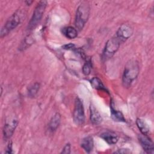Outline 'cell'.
Returning a JSON list of instances; mask_svg holds the SVG:
<instances>
[{"mask_svg": "<svg viewBox=\"0 0 154 154\" xmlns=\"http://www.w3.org/2000/svg\"><path fill=\"white\" fill-rule=\"evenodd\" d=\"M140 69L138 63L135 60H130L125 66L123 75L122 84L124 87L129 88L132 82L139 74Z\"/></svg>", "mask_w": 154, "mask_h": 154, "instance_id": "1", "label": "cell"}, {"mask_svg": "<svg viewBox=\"0 0 154 154\" xmlns=\"http://www.w3.org/2000/svg\"><path fill=\"white\" fill-rule=\"evenodd\" d=\"M22 16L23 14L20 10H17L13 13L2 27L0 32V37L1 38L5 37L12 30L15 29L20 23Z\"/></svg>", "mask_w": 154, "mask_h": 154, "instance_id": "2", "label": "cell"}, {"mask_svg": "<svg viewBox=\"0 0 154 154\" xmlns=\"http://www.w3.org/2000/svg\"><path fill=\"white\" fill-rule=\"evenodd\" d=\"M90 14V8L86 3H82L76 10L75 24L78 31H81L87 22Z\"/></svg>", "mask_w": 154, "mask_h": 154, "instance_id": "3", "label": "cell"}, {"mask_svg": "<svg viewBox=\"0 0 154 154\" xmlns=\"http://www.w3.org/2000/svg\"><path fill=\"white\" fill-rule=\"evenodd\" d=\"M47 4L48 2L46 1H40L37 4L33 11L31 20L28 23V30L31 31L37 26L43 17Z\"/></svg>", "mask_w": 154, "mask_h": 154, "instance_id": "4", "label": "cell"}, {"mask_svg": "<svg viewBox=\"0 0 154 154\" xmlns=\"http://www.w3.org/2000/svg\"><path fill=\"white\" fill-rule=\"evenodd\" d=\"M121 44L120 41L115 35L109 39L105 45L102 55V59L104 61H106L111 58L117 51Z\"/></svg>", "mask_w": 154, "mask_h": 154, "instance_id": "5", "label": "cell"}, {"mask_svg": "<svg viewBox=\"0 0 154 154\" xmlns=\"http://www.w3.org/2000/svg\"><path fill=\"white\" fill-rule=\"evenodd\" d=\"M73 119L76 125L81 126L85 122V113L83 103L79 97H76L75 100L74 109L73 112Z\"/></svg>", "mask_w": 154, "mask_h": 154, "instance_id": "6", "label": "cell"}, {"mask_svg": "<svg viewBox=\"0 0 154 154\" xmlns=\"http://www.w3.org/2000/svg\"><path fill=\"white\" fill-rule=\"evenodd\" d=\"M18 120L15 117H11L6 120L3 128V135L5 140H8L13 135Z\"/></svg>", "mask_w": 154, "mask_h": 154, "instance_id": "7", "label": "cell"}, {"mask_svg": "<svg viewBox=\"0 0 154 154\" xmlns=\"http://www.w3.org/2000/svg\"><path fill=\"white\" fill-rule=\"evenodd\" d=\"M133 33L132 28L128 24L122 25L117 31L115 36L120 41L121 43L128 40Z\"/></svg>", "mask_w": 154, "mask_h": 154, "instance_id": "8", "label": "cell"}, {"mask_svg": "<svg viewBox=\"0 0 154 154\" xmlns=\"http://www.w3.org/2000/svg\"><path fill=\"white\" fill-rule=\"evenodd\" d=\"M139 142L143 150L147 153H153L154 147L153 141L147 135H140L138 137Z\"/></svg>", "mask_w": 154, "mask_h": 154, "instance_id": "9", "label": "cell"}, {"mask_svg": "<svg viewBox=\"0 0 154 154\" xmlns=\"http://www.w3.org/2000/svg\"><path fill=\"white\" fill-rule=\"evenodd\" d=\"M100 137L108 144L110 145L117 143L119 140V137L117 135L113 132H104L100 134Z\"/></svg>", "mask_w": 154, "mask_h": 154, "instance_id": "10", "label": "cell"}, {"mask_svg": "<svg viewBox=\"0 0 154 154\" xmlns=\"http://www.w3.org/2000/svg\"><path fill=\"white\" fill-rule=\"evenodd\" d=\"M90 119L91 122L93 125H99L102 121V118L100 113L98 112V111L94 107V106H93L92 105H90Z\"/></svg>", "mask_w": 154, "mask_h": 154, "instance_id": "11", "label": "cell"}, {"mask_svg": "<svg viewBox=\"0 0 154 154\" xmlns=\"http://www.w3.org/2000/svg\"><path fill=\"white\" fill-rule=\"evenodd\" d=\"M81 146L86 152L87 153L91 152L94 146L93 137L91 136H87L84 137L81 141Z\"/></svg>", "mask_w": 154, "mask_h": 154, "instance_id": "12", "label": "cell"}, {"mask_svg": "<svg viewBox=\"0 0 154 154\" xmlns=\"http://www.w3.org/2000/svg\"><path fill=\"white\" fill-rule=\"evenodd\" d=\"M61 122V115L60 113H55L51 119L49 123L48 124V128L50 131L54 132L57 130V129L60 126Z\"/></svg>", "mask_w": 154, "mask_h": 154, "instance_id": "13", "label": "cell"}, {"mask_svg": "<svg viewBox=\"0 0 154 154\" xmlns=\"http://www.w3.org/2000/svg\"><path fill=\"white\" fill-rule=\"evenodd\" d=\"M111 117L115 122H126V119L122 112L116 110L114 108L112 103L111 104Z\"/></svg>", "mask_w": 154, "mask_h": 154, "instance_id": "14", "label": "cell"}, {"mask_svg": "<svg viewBox=\"0 0 154 154\" xmlns=\"http://www.w3.org/2000/svg\"><path fill=\"white\" fill-rule=\"evenodd\" d=\"M136 124L141 134L144 135L148 136L150 132V127L148 124L144 120L140 118L137 119Z\"/></svg>", "mask_w": 154, "mask_h": 154, "instance_id": "15", "label": "cell"}, {"mask_svg": "<svg viewBox=\"0 0 154 154\" xmlns=\"http://www.w3.org/2000/svg\"><path fill=\"white\" fill-rule=\"evenodd\" d=\"M63 33L64 35L69 39H73L77 37V30L72 26H67L63 29Z\"/></svg>", "mask_w": 154, "mask_h": 154, "instance_id": "16", "label": "cell"}, {"mask_svg": "<svg viewBox=\"0 0 154 154\" xmlns=\"http://www.w3.org/2000/svg\"><path fill=\"white\" fill-rule=\"evenodd\" d=\"M90 84L93 88H94L96 90H103L106 92H108L106 88L105 87L104 85L103 84L102 81L98 78L97 77H94L90 80Z\"/></svg>", "mask_w": 154, "mask_h": 154, "instance_id": "17", "label": "cell"}, {"mask_svg": "<svg viewBox=\"0 0 154 154\" xmlns=\"http://www.w3.org/2000/svg\"><path fill=\"white\" fill-rule=\"evenodd\" d=\"M40 89V84L38 82H35L32 84L28 90V95L29 97H35L38 93Z\"/></svg>", "mask_w": 154, "mask_h": 154, "instance_id": "18", "label": "cell"}, {"mask_svg": "<svg viewBox=\"0 0 154 154\" xmlns=\"http://www.w3.org/2000/svg\"><path fill=\"white\" fill-rule=\"evenodd\" d=\"M91 70V64L90 60L87 61L82 67V72L85 75H88L90 74Z\"/></svg>", "mask_w": 154, "mask_h": 154, "instance_id": "19", "label": "cell"}, {"mask_svg": "<svg viewBox=\"0 0 154 154\" xmlns=\"http://www.w3.org/2000/svg\"><path fill=\"white\" fill-rule=\"evenodd\" d=\"M70 150H71V146L70 143H67L63 147L62 151L61 152V153H64V154H69L70 153Z\"/></svg>", "mask_w": 154, "mask_h": 154, "instance_id": "20", "label": "cell"}, {"mask_svg": "<svg viewBox=\"0 0 154 154\" xmlns=\"http://www.w3.org/2000/svg\"><path fill=\"white\" fill-rule=\"evenodd\" d=\"M62 48L66 50H70V49H73L75 48V45L73 43L66 44V45H64L62 46Z\"/></svg>", "mask_w": 154, "mask_h": 154, "instance_id": "21", "label": "cell"}, {"mask_svg": "<svg viewBox=\"0 0 154 154\" xmlns=\"http://www.w3.org/2000/svg\"><path fill=\"white\" fill-rule=\"evenodd\" d=\"M5 153H11L12 152V144H11V142H10L7 147V149L5 151Z\"/></svg>", "mask_w": 154, "mask_h": 154, "instance_id": "22", "label": "cell"}, {"mask_svg": "<svg viewBox=\"0 0 154 154\" xmlns=\"http://www.w3.org/2000/svg\"><path fill=\"white\" fill-rule=\"evenodd\" d=\"M130 151H129L128 149H119L117 151L115 152V153H128Z\"/></svg>", "mask_w": 154, "mask_h": 154, "instance_id": "23", "label": "cell"}, {"mask_svg": "<svg viewBox=\"0 0 154 154\" xmlns=\"http://www.w3.org/2000/svg\"><path fill=\"white\" fill-rule=\"evenodd\" d=\"M32 2H33L32 1H25V3H26V5H31Z\"/></svg>", "mask_w": 154, "mask_h": 154, "instance_id": "24", "label": "cell"}]
</instances>
